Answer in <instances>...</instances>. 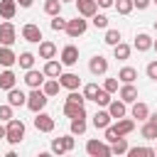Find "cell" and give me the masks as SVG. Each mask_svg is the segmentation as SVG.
I'll use <instances>...</instances> for the list:
<instances>
[{"instance_id": "obj_1", "label": "cell", "mask_w": 157, "mask_h": 157, "mask_svg": "<svg viewBox=\"0 0 157 157\" xmlns=\"http://www.w3.org/2000/svg\"><path fill=\"white\" fill-rule=\"evenodd\" d=\"M5 140H7L10 145H20V142L25 140V123L17 120V118H10V120L5 123Z\"/></svg>"}, {"instance_id": "obj_2", "label": "cell", "mask_w": 157, "mask_h": 157, "mask_svg": "<svg viewBox=\"0 0 157 157\" xmlns=\"http://www.w3.org/2000/svg\"><path fill=\"white\" fill-rule=\"evenodd\" d=\"M49 103V96L42 91V88H32L29 93H27V108L32 110V113H39V110H44V105Z\"/></svg>"}, {"instance_id": "obj_3", "label": "cell", "mask_w": 157, "mask_h": 157, "mask_svg": "<svg viewBox=\"0 0 157 157\" xmlns=\"http://www.w3.org/2000/svg\"><path fill=\"white\" fill-rule=\"evenodd\" d=\"M86 29H88V20L81 17V15H76L74 20H66V29H64V32H66L71 39H78V37L86 34Z\"/></svg>"}, {"instance_id": "obj_4", "label": "cell", "mask_w": 157, "mask_h": 157, "mask_svg": "<svg viewBox=\"0 0 157 157\" xmlns=\"http://www.w3.org/2000/svg\"><path fill=\"white\" fill-rule=\"evenodd\" d=\"M86 152L91 157H110V145L105 140H98V137H91L86 142Z\"/></svg>"}, {"instance_id": "obj_5", "label": "cell", "mask_w": 157, "mask_h": 157, "mask_svg": "<svg viewBox=\"0 0 157 157\" xmlns=\"http://www.w3.org/2000/svg\"><path fill=\"white\" fill-rule=\"evenodd\" d=\"M15 39H17V29H15L12 20H2V22H0V44L12 47Z\"/></svg>"}, {"instance_id": "obj_6", "label": "cell", "mask_w": 157, "mask_h": 157, "mask_svg": "<svg viewBox=\"0 0 157 157\" xmlns=\"http://www.w3.org/2000/svg\"><path fill=\"white\" fill-rule=\"evenodd\" d=\"M34 128L39 130V132H52L54 128H56V120L49 115V113H44V110H39V113H34Z\"/></svg>"}, {"instance_id": "obj_7", "label": "cell", "mask_w": 157, "mask_h": 157, "mask_svg": "<svg viewBox=\"0 0 157 157\" xmlns=\"http://www.w3.org/2000/svg\"><path fill=\"white\" fill-rule=\"evenodd\" d=\"M22 39H25V42H29V44H39V42L44 39V37H42L39 25H34V22L22 25Z\"/></svg>"}, {"instance_id": "obj_8", "label": "cell", "mask_w": 157, "mask_h": 157, "mask_svg": "<svg viewBox=\"0 0 157 157\" xmlns=\"http://www.w3.org/2000/svg\"><path fill=\"white\" fill-rule=\"evenodd\" d=\"M88 71H91L93 76H105V74H108V59H105L103 54L91 56V61H88Z\"/></svg>"}, {"instance_id": "obj_9", "label": "cell", "mask_w": 157, "mask_h": 157, "mask_svg": "<svg viewBox=\"0 0 157 157\" xmlns=\"http://www.w3.org/2000/svg\"><path fill=\"white\" fill-rule=\"evenodd\" d=\"M47 81V76H44V71H39V69H27L25 71V83L29 86V88H42V83Z\"/></svg>"}, {"instance_id": "obj_10", "label": "cell", "mask_w": 157, "mask_h": 157, "mask_svg": "<svg viewBox=\"0 0 157 157\" xmlns=\"http://www.w3.org/2000/svg\"><path fill=\"white\" fill-rule=\"evenodd\" d=\"M59 83H61V88H66V91H76V88H81V76L74 74V71H61Z\"/></svg>"}, {"instance_id": "obj_11", "label": "cell", "mask_w": 157, "mask_h": 157, "mask_svg": "<svg viewBox=\"0 0 157 157\" xmlns=\"http://www.w3.org/2000/svg\"><path fill=\"white\" fill-rule=\"evenodd\" d=\"M74 2H76V12L81 17H86V20H91L98 12V2L96 0H74Z\"/></svg>"}, {"instance_id": "obj_12", "label": "cell", "mask_w": 157, "mask_h": 157, "mask_svg": "<svg viewBox=\"0 0 157 157\" xmlns=\"http://www.w3.org/2000/svg\"><path fill=\"white\" fill-rule=\"evenodd\" d=\"M118 98L123 101V103H135L137 101V86L135 83H120V88H118Z\"/></svg>"}, {"instance_id": "obj_13", "label": "cell", "mask_w": 157, "mask_h": 157, "mask_svg": "<svg viewBox=\"0 0 157 157\" xmlns=\"http://www.w3.org/2000/svg\"><path fill=\"white\" fill-rule=\"evenodd\" d=\"M91 123H93V128L96 130H105L110 123H113V118H110V113H108V108H98L96 113H93V118H91Z\"/></svg>"}, {"instance_id": "obj_14", "label": "cell", "mask_w": 157, "mask_h": 157, "mask_svg": "<svg viewBox=\"0 0 157 157\" xmlns=\"http://www.w3.org/2000/svg\"><path fill=\"white\" fill-rule=\"evenodd\" d=\"M59 61H61L64 66H74V64L78 61V47L66 44V47L61 49V54H59Z\"/></svg>"}, {"instance_id": "obj_15", "label": "cell", "mask_w": 157, "mask_h": 157, "mask_svg": "<svg viewBox=\"0 0 157 157\" xmlns=\"http://www.w3.org/2000/svg\"><path fill=\"white\" fill-rule=\"evenodd\" d=\"M42 71H44L47 78H59L61 71H64V64L54 56V59H47V61H44V69H42Z\"/></svg>"}, {"instance_id": "obj_16", "label": "cell", "mask_w": 157, "mask_h": 157, "mask_svg": "<svg viewBox=\"0 0 157 157\" xmlns=\"http://www.w3.org/2000/svg\"><path fill=\"white\" fill-rule=\"evenodd\" d=\"M105 108H108V113H110V118H113V120H118V118H125V115H128V103H123L120 98H110V103H108Z\"/></svg>"}, {"instance_id": "obj_17", "label": "cell", "mask_w": 157, "mask_h": 157, "mask_svg": "<svg viewBox=\"0 0 157 157\" xmlns=\"http://www.w3.org/2000/svg\"><path fill=\"white\" fill-rule=\"evenodd\" d=\"M110 125L115 128V132H118L120 137H125V135H130V132L135 130V120H132V118H128V115H125V118H118V120H115V123H110Z\"/></svg>"}, {"instance_id": "obj_18", "label": "cell", "mask_w": 157, "mask_h": 157, "mask_svg": "<svg viewBox=\"0 0 157 157\" xmlns=\"http://www.w3.org/2000/svg\"><path fill=\"white\" fill-rule=\"evenodd\" d=\"M15 64H17V54L12 52V47L0 44V66L2 69H12Z\"/></svg>"}, {"instance_id": "obj_19", "label": "cell", "mask_w": 157, "mask_h": 157, "mask_svg": "<svg viewBox=\"0 0 157 157\" xmlns=\"http://www.w3.org/2000/svg\"><path fill=\"white\" fill-rule=\"evenodd\" d=\"M132 108H130V118L132 120H137V123H142V120H147V115H150V108H147V103H142V101H135V103H130Z\"/></svg>"}, {"instance_id": "obj_20", "label": "cell", "mask_w": 157, "mask_h": 157, "mask_svg": "<svg viewBox=\"0 0 157 157\" xmlns=\"http://www.w3.org/2000/svg\"><path fill=\"white\" fill-rule=\"evenodd\" d=\"M7 103H10L12 108H20V105H25V103H27V93H25V91H20V88L15 86V88H10V91H7Z\"/></svg>"}, {"instance_id": "obj_21", "label": "cell", "mask_w": 157, "mask_h": 157, "mask_svg": "<svg viewBox=\"0 0 157 157\" xmlns=\"http://www.w3.org/2000/svg\"><path fill=\"white\" fill-rule=\"evenodd\" d=\"M17 86V74L12 71V69H5L2 74H0V91H10V88H15Z\"/></svg>"}, {"instance_id": "obj_22", "label": "cell", "mask_w": 157, "mask_h": 157, "mask_svg": "<svg viewBox=\"0 0 157 157\" xmlns=\"http://www.w3.org/2000/svg\"><path fill=\"white\" fill-rule=\"evenodd\" d=\"M132 47H135L137 52H150V49H152V37H150L147 32H137Z\"/></svg>"}, {"instance_id": "obj_23", "label": "cell", "mask_w": 157, "mask_h": 157, "mask_svg": "<svg viewBox=\"0 0 157 157\" xmlns=\"http://www.w3.org/2000/svg\"><path fill=\"white\" fill-rule=\"evenodd\" d=\"M56 52H59V49H56L54 42H49V39H42V42H39V59H44V61H47V59H54Z\"/></svg>"}, {"instance_id": "obj_24", "label": "cell", "mask_w": 157, "mask_h": 157, "mask_svg": "<svg viewBox=\"0 0 157 157\" xmlns=\"http://www.w3.org/2000/svg\"><path fill=\"white\" fill-rule=\"evenodd\" d=\"M64 115L71 120V118H86V108L83 105H78V103H69V101H64Z\"/></svg>"}, {"instance_id": "obj_25", "label": "cell", "mask_w": 157, "mask_h": 157, "mask_svg": "<svg viewBox=\"0 0 157 157\" xmlns=\"http://www.w3.org/2000/svg\"><path fill=\"white\" fill-rule=\"evenodd\" d=\"M17 15V2L15 0H0V20H12Z\"/></svg>"}, {"instance_id": "obj_26", "label": "cell", "mask_w": 157, "mask_h": 157, "mask_svg": "<svg viewBox=\"0 0 157 157\" xmlns=\"http://www.w3.org/2000/svg\"><path fill=\"white\" fill-rule=\"evenodd\" d=\"M103 42H105L108 47H115L118 42H123V34H120V29H115V27H105V34H103Z\"/></svg>"}, {"instance_id": "obj_27", "label": "cell", "mask_w": 157, "mask_h": 157, "mask_svg": "<svg viewBox=\"0 0 157 157\" xmlns=\"http://www.w3.org/2000/svg\"><path fill=\"white\" fill-rule=\"evenodd\" d=\"M130 52H132V47H130V44H125V42H118V44L113 47V56H115L118 61L130 59Z\"/></svg>"}, {"instance_id": "obj_28", "label": "cell", "mask_w": 157, "mask_h": 157, "mask_svg": "<svg viewBox=\"0 0 157 157\" xmlns=\"http://www.w3.org/2000/svg\"><path fill=\"white\" fill-rule=\"evenodd\" d=\"M135 78H137V69H132V66H123L118 71V81L120 83H135Z\"/></svg>"}, {"instance_id": "obj_29", "label": "cell", "mask_w": 157, "mask_h": 157, "mask_svg": "<svg viewBox=\"0 0 157 157\" xmlns=\"http://www.w3.org/2000/svg\"><path fill=\"white\" fill-rule=\"evenodd\" d=\"M86 128H88L86 118H71V123H69V132H71L74 137H76V135H83Z\"/></svg>"}, {"instance_id": "obj_30", "label": "cell", "mask_w": 157, "mask_h": 157, "mask_svg": "<svg viewBox=\"0 0 157 157\" xmlns=\"http://www.w3.org/2000/svg\"><path fill=\"white\" fill-rule=\"evenodd\" d=\"M59 88H61V83H59V78H47L44 83H42V91L49 96V98H54V96H59Z\"/></svg>"}, {"instance_id": "obj_31", "label": "cell", "mask_w": 157, "mask_h": 157, "mask_svg": "<svg viewBox=\"0 0 157 157\" xmlns=\"http://www.w3.org/2000/svg\"><path fill=\"white\" fill-rule=\"evenodd\" d=\"M140 135H142L145 140H157V125H155V123H150V120H142Z\"/></svg>"}, {"instance_id": "obj_32", "label": "cell", "mask_w": 157, "mask_h": 157, "mask_svg": "<svg viewBox=\"0 0 157 157\" xmlns=\"http://www.w3.org/2000/svg\"><path fill=\"white\" fill-rule=\"evenodd\" d=\"M34 61H37V56H34L32 52H22V54L17 56V64H20V69H25V71H27V69H32V66H34Z\"/></svg>"}, {"instance_id": "obj_33", "label": "cell", "mask_w": 157, "mask_h": 157, "mask_svg": "<svg viewBox=\"0 0 157 157\" xmlns=\"http://www.w3.org/2000/svg\"><path fill=\"white\" fill-rule=\"evenodd\" d=\"M61 7H64V2H61V0H44V12H47L49 17L61 15Z\"/></svg>"}, {"instance_id": "obj_34", "label": "cell", "mask_w": 157, "mask_h": 157, "mask_svg": "<svg viewBox=\"0 0 157 157\" xmlns=\"http://www.w3.org/2000/svg\"><path fill=\"white\" fill-rule=\"evenodd\" d=\"M128 147H130L128 140H125V137H118L115 142H110V155H125Z\"/></svg>"}, {"instance_id": "obj_35", "label": "cell", "mask_w": 157, "mask_h": 157, "mask_svg": "<svg viewBox=\"0 0 157 157\" xmlns=\"http://www.w3.org/2000/svg\"><path fill=\"white\" fill-rule=\"evenodd\" d=\"M125 155H130V157H155V150L152 147H128Z\"/></svg>"}, {"instance_id": "obj_36", "label": "cell", "mask_w": 157, "mask_h": 157, "mask_svg": "<svg viewBox=\"0 0 157 157\" xmlns=\"http://www.w3.org/2000/svg\"><path fill=\"white\" fill-rule=\"evenodd\" d=\"M98 91H101V86H98V83H86V86L81 88V93H83V98H86V101H96Z\"/></svg>"}, {"instance_id": "obj_37", "label": "cell", "mask_w": 157, "mask_h": 157, "mask_svg": "<svg viewBox=\"0 0 157 157\" xmlns=\"http://www.w3.org/2000/svg\"><path fill=\"white\" fill-rule=\"evenodd\" d=\"M113 7L118 10V15H130L135 7H132V0H115Z\"/></svg>"}, {"instance_id": "obj_38", "label": "cell", "mask_w": 157, "mask_h": 157, "mask_svg": "<svg viewBox=\"0 0 157 157\" xmlns=\"http://www.w3.org/2000/svg\"><path fill=\"white\" fill-rule=\"evenodd\" d=\"M110 96H113V93H108V91H105V88H101V91H98V96H96V101H93V103H96V105H98V108H105V105H108V103H110Z\"/></svg>"}, {"instance_id": "obj_39", "label": "cell", "mask_w": 157, "mask_h": 157, "mask_svg": "<svg viewBox=\"0 0 157 157\" xmlns=\"http://www.w3.org/2000/svg\"><path fill=\"white\" fill-rule=\"evenodd\" d=\"M49 27H52L54 32H64V29H66V20H64L61 15H54L52 22H49Z\"/></svg>"}, {"instance_id": "obj_40", "label": "cell", "mask_w": 157, "mask_h": 157, "mask_svg": "<svg viewBox=\"0 0 157 157\" xmlns=\"http://www.w3.org/2000/svg\"><path fill=\"white\" fill-rule=\"evenodd\" d=\"M103 88L108 91V93H118V88H120V81H118V76L113 78V76H108L105 81H103Z\"/></svg>"}, {"instance_id": "obj_41", "label": "cell", "mask_w": 157, "mask_h": 157, "mask_svg": "<svg viewBox=\"0 0 157 157\" xmlns=\"http://www.w3.org/2000/svg\"><path fill=\"white\" fill-rule=\"evenodd\" d=\"M91 25H93L96 29H105V27H108V17H105V15H98V12H96V15L91 17Z\"/></svg>"}, {"instance_id": "obj_42", "label": "cell", "mask_w": 157, "mask_h": 157, "mask_svg": "<svg viewBox=\"0 0 157 157\" xmlns=\"http://www.w3.org/2000/svg\"><path fill=\"white\" fill-rule=\"evenodd\" d=\"M66 101H69V103H78V105H86V98H83V93H81L78 88H76V91H69Z\"/></svg>"}, {"instance_id": "obj_43", "label": "cell", "mask_w": 157, "mask_h": 157, "mask_svg": "<svg viewBox=\"0 0 157 157\" xmlns=\"http://www.w3.org/2000/svg\"><path fill=\"white\" fill-rule=\"evenodd\" d=\"M49 152H54V155H66V150H64V145H61V137H54L52 140V145H49Z\"/></svg>"}, {"instance_id": "obj_44", "label": "cell", "mask_w": 157, "mask_h": 157, "mask_svg": "<svg viewBox=\"0 0 157 157\" xmlns=\"http://www.w3.org/2000/svg\"><path fill=\"white\" fill-rule=\"evenodd\" d=\"M103 132H105V135H103V140H105V142H108V145H110V142H115V140H118V137H120V135H118V132H115V128H113V125H108V128H105V130H103Z\"/></svg>"}, {"instance_id": "obj_45", "label": "cell", "mask_w": 157, "mask_h": 157, "mask_svg": "<svg viewBox=\"0 0 157 157\" xmlns=\"http://www.w3.org/2000/svg\"><path fill=\"white\" fill-rule=\"evenodd\" d=\"M10 118H15V115H12V105H10V103L0 105V120H2V123H7Z\"/></svg>"}, {"instance_id": "obj_46", "label": "cell", "mask_w": 157, "mask_h": 157, "mask_svg": "<svg viewBox=\"0 0 157 157\" xmlns=\"http://www.w3.org/2000/svg\"><path fill=\"white\" fill-rule=\"evenodd\" d=\"M145 74H147V78H150V81H157V59H155V61H150V64L145 66Z\"/></svg>"}, {"instance_id": "obj_47", "label": "cell", "mask_w": 157, "mask_h": 157, "mask_svg": "<svg viewBox=\"0 0 157 157\" xmlns=\"http://www.w3.org/2000/svg\"><path fill=\"white\" fill-rule=\"evenodd\" d=\"M61 145H64V150H66V152H71V150L76 147V140H74V135H71V132H69V135H64V137H61Z\"/></svg>"}, {"instance_id": "obj_48", "label": "cell", "mask_w": 157, "mask_h": 157, "mask_svg": "<svg viewBox=\"0 0 157 157\" xmlns=\"http://www.w3.org/2000/svg\"><path fill=\"white\" fill-rule=\"evenodd\" d=\"M152 5V0H132V7H137V10H147Z\"/></svg>"}, {"instance_id": "obj_49", "label": "cell", "mask_w": 157, "mask_h": 157, "mask_svg": "<svg viewBox=\"0 0 157 157\" xmlns=\"http://www.w3.org/2000/svg\"><path fill=\"white\" fill-rule=\"evenodd\" d=\"M15 2H17V7H25V10H27V7H32L34 0H15Z\"/></svg>"}, {"instance_id": "obj_50", "label": "cell", "mask_w": 157, "mask_h": 157, "mask_svg": "<svg viewBox=\"0 0 157 157\" xmlns=\"http://www.w3.org/2000/svg\"><path fill=\"white\" fill-rule=\"evenodd\" d=\"M96 2H98V7H113L115 0H96Z\"/></svg>"}, {"instance_id": "obj_51", "label": "cell", "mask_w": 157, "mask_h": 157, "mask_svg": "<svg viewBox=\"0 0 157 157\" xmlns=\"http://www.w3.org/2000/svg\"><path fill=\"white\" fill-rule=\"evenodd\" d=\"M147 120H150V123H155V125H157V110H155V113H150V115H147Z\"/></svg>"}, {"instance_id": "obj_52", "label": "cell", "mask_w": 157, "mask_h": 157, "mask_svg": "<svg viewBox=\"0 0 157 157\" xmlns=\"http://www.w3.org/2000/svg\"><path fill=\"white\" fill-rule=\"evenodd\" d=\"M0 140H5V125H2V120H0Z\"/></svg>"}, {"instance_id": "obj_53", "label": "cell", "mask_w": 157, "mask_h": 157, "mask_svg": "<svg viewBox=\"0 0 157 157\" xmlns=\"http://www.w3.org/2000/svg\"><path fill=\"white\" fill-rule=\"evenodd\" d=\"M152 49H155V52H157V39H152Z\"/></svg>"}, {"instance_id": "obj_54", "label": "cell", "mask_w": 157, "mask_h": 157, "mask_svg": "<svg viewBox=\"0 0 157 157\" xmlns=\"http://www.w3.org/2000/svg\"><path fill=\"white\" fill-rule=\"evenodd\" d=\"M152 27H155V32H157V20H155V25H152Z\"/></svg>"}, {"instance_id": "obj_55", "label": "cell", "mask_w": 157, "mask_h": 157, "mask_svg": "<svg viewBox=\"0 0 157 157\" xmlns=\"http://www.w3.org/2000/svg\"><path fill=\"white\" fill-rule=\"evenodd\" d=\"M61 2H74V0H61Z\"/></svg>"}, {"instance_id": "obj_56", "label": "cell", "mask_w": 157, "mask_h": 157, "mask_svg": "<svg viewBox=\"0 0 157 157\" xmlns=\"http://www.w3.org/2000/svg\"><path fill=\"white\" fill-rule=\"evenodd\" d=\"M155 157H157V147H155Z\"/></svg>"}, {"instance_id": "obj_57", "label": "cell", "mask_w": 157, "mask_h": 157, "mask_svg": "<svg viewBox=\"0 0 157 157\" xmlns=\"http://www.w3.org/2000/svg\"><path fill=\"white\" fill-rule=\"evenodd\" d=\"M152 5H157V0H152Z\"/></svg>"}]
</instances>
